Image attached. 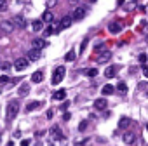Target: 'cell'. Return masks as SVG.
Masks as SVG:
<instances>
[{"label": "cell", "instance_id": "obj_1", "mask_svg": "<svg viewBox=\"0 0 148 146\" xmlns=\"http://www.w3.org/2000/svg\"><path fill=\"white\" fill-rule=\"evenodd\" d=\"M18 113H19V101H18V99L9 101V103H7V108H5V117H7V120L16 118Z\"/></svg>", "mask_w": 148, "mask_h": 146}, {"label": "cell", "instance_id": "obj_2", "mask_svg": "<svg viewBox=\"0 0 148 146\" xmlns=\"http://www.w3.org/2000/svg\"><path fill=\"white\" fill-rule=\"evenodd\" d=\"M64 73H66V70H64L63 66H58V68L54 70V73H52L51 84H52V85H58V84H61V80L64 78Z\"/></svg>", "mask_w": 148, "mask_h": 146}, {"label": "cell", "instance_id": "obj_3", "mask_svg": "<svg viewBox=\"0 0 148 146\" xmlns=\"http://www.w3.org/2000/svg\"><path fill=\"white\" fill-rule=\"evenodd\" d=\"M86 16H87V9H86V7H77L75 11H73L71 21H82Z\"/></svg>", "mask_w": 148, "mask_h": 146}, {"label": "cell", "instance_id": "obj_4", "mask_svg": "<svg viewBox=\"0 0 148 146\" xmlns=\"http://www.w3.org/2000/svg\"><path fill=\"white\" fill-rule=\"evenodd\" d=\"M11 23H12V26H14V28H21V30H23V28H26V19H25L23 16H19V14H16V16L11 19Z\"/></svg>", "mask_w": 148, "mask_h": 146}, {"label": "cell", "instance_id": "obj_5", "mask_svg": "<svg viewBox=\"0 0 148 146\" xmlns=\"http://www.w3.org/2000/svg\"><path fill=\"white\" fill-rule=\"evenodd\" d=\"M28 63H30V61H28L26 57H18V59L14 61V68H16L18 71H25V70L28 68Z\"/></svg>", "mask_w": 148, "mask_h": 146}, {"label": "cell", "instance_id": "obj_6", "mask_svg": "<svg viewBox=\"0 0 148 146\" xmlns=\"http://www.w3.org/2000/svg\"><path fill=\"white\" fill-rule=\"evenodd\" d=\"M117 73H119V66L117 64H112V66H108L105 70V77L106 78H113V77H117Z\"/></svg>", "mask_w": 148, "mask_h": 146}, {"label": "cell", "instance_id": "obj_7", "mask_svg": "<svg viewBox=\"0 0 148 146\" xmlns=\"http://www.w3.org/2000/svg\"><path fill=\"white\" fill-rule=\"evenodd\" d=\"M51 137H52L54 141H61L64 136H63V132L59 130V127H56V125H54V127L51 129Z\"/></svg>", "mask_w": 148, "mask_h": 146}, {"label": "cell", "instance_id": "obj_8", "mask_svg": "<svg viewBox=\"0 0 148 146\" xmlns=\"http://www.w3.org/2000/svg\"><path fill=\"white\" fill-rule=\"evenodd\" d=\"M124 143L125 144H131V146H136V136L132 132H125L124 134Z\"/></svg>", "mask_w": 148, "mask_h": 146}, {"label": "cell", "instance_id": "obj_9", "mask_svg": "<svg viewBox=\"0 0 148 146\" xmlns=\"http://www.w3.org/2000/svg\"><path fill=\"white\" fill-rule=\"evenodd\" d=\"M71 16H64L63 19H61V23H59V30H66V28H70L71 26Z\"/></svg>", "mask_w": 148, "mask_h": 146}, {"label": "cell", "instance_id": "obj_10", "mask_svg": "<svg viewBox=\"0 0 148 146\" xmlns=\"http://www.w3.org/2000/svg\"><path fill=\"white\" fill-rule=\"evenodd\" d=\"M32 45H33V49L40 50V49H44V47L47 45V42H45V40H42V38H35V40L32 42Z\"/></svg>", "mask_w": 148, "mask_h": 146}, {"label": "cell", "instance_id": "obj_11", "mask_svg": "<svg viewBox=\"0 0 148 146\" xmlns=\"http://www.w3.org/2000/svg\"><path fill=\"white\" fill-rule=\"evenodd\" d=\"M94 110H106V99L105 98H99L94 101Z\"/></svg>", "mask_w": 148, "mask_h": 146}, {"label": "cell", "instance_id": "obj_12", "mask_svg": "<svg viewBox=\"0 0 148 146\" xmlns=\"http://www.w3.org/2000/svg\"><path fill=\"white\" fill-rule=\"evenodd\" d=\"M40 106H42V101H30L25 110H26V111H35V110L40 108Z\"/></svg>", "mask_w": 148, "mask_h": 146}, {"label": "cell", "instance_id": "obj_13", "mask_svg": "<svg viewBox=\"0 0 148 146\" xmlns=\"http://www.w3.org/2000/svg\"><path fill=\"white\" fill-rule=\"evenodd\" d=\"M131 123H132V120H131V118H127V117H122V118H120V122H119V129L125 130V129H127Z\"/></svg>", "mask_w": 148, "mask_h": 146}, {"label": "cell", "instance_id": "obj_14", "mask_svg": "<svg viewBox=\"0 0 148 146\" xmlns=\"http://www.w3.org/2000/svg\"><path fill=\"white\" fill-rule=\"evenodd\" d=\"M42 80H44V71H35V73H32V82L40 84Z\"/></svg>", "mask_w": 148, "mask_h": 146}, {"label": "cell", "instance_id": "obj_15", "mask_svg": "<svg viewBox=\"0 0 148 146\" xmlns=\"http://www.w3.org/2000/svg\"><path fill=\"white\" fill-rule=\"evenodd\" d=\"M108 30H110V33H113V35H115V33H119V31L122 30V25H120L119 21H113V23L108 26Z\"/></svg>", "mask_w": 148, "mask_h": 146}, {"label": "cell", "instance_id": "obj_16", "mask_svg": "<svg viewBox=\"0 0 148 146\" xmlns=\"http://www.w3.org/2000/svg\"><path fill=\"white\" fill-rule=\"evenodd\" d=\"M38 57H40V50H37V49H32V50L28 52V56H26L28 61H37Z\"/></svg>", "mask_w": 148, "mask_h": 146}, {"label": "cell", "instance_id": "obj_17", "mask_svg": "<svg viewBox=\"0 0 148 146\" xmlns=\"http://www.w3.org/2000/svg\"><path fill=\"white\" fill-rule=\"evenodd\" d=\"M52 98L58 99V101H63V99H66V91H64V89H58V91L52 94Z\"/></svg>", "mask_w": 148, "mask_h": 146}, {"label": "cell", "instance_id": "obj_18", "mask_svg": "<svg viewBox=\"0 0 148 146\" xmlns=\"http://www.w3.org/2000/svg\"><path fill=\"white\" fill-rule=\"evenodd\" d=\"M110 57H112V52L105 50V52H101V56H98V63H106Z\"/></svg>", "mask_w": 148, "mask_h": 146}, {"label": "cell", "instance_id": "obj_19", "mask_svg": "<svg viewBox=\"0 0 148 146\" xmlns=\"http://www.w3.org/2000/svg\"><path fill=\"white\" fill-rule=\"evenodd\" d=\"M42 21H45V23H52V21H54V14H52L51 11H45L44 16H42Z\"/></svg>", "mask_w": 148, "mask_h": 146}, {"label": "cell", "instance_id": "obj_20", "mask_svg": "<svg viewBox=\"0 0 148 146\" xmlns=\"http://www.w3.org/2000/svg\"><path fill=\"white\" fill-rule=\"evenodd\" d=\"M18 92H19V96H26V94L30 92V85H28V84H21L19 89H18Z\"/></svg>", "mask_w": 148, "mask_h": 146}, {"label": "cell", "instance_id": "obj_21", "mask_svg": "<svg viewBox=\"0 0 148 146\" xmlns=\"http://www.w3.org/2000/svg\"><path fill=\"white\" fill-rule=\"evenodd\" d=\"M32 26H33L35 31H40V30L44 28V21H42V19H35V21L32 23Z\"/></svg>", "mask_w": 148, "mask_h": 146}, {"label": "cell", "instance_id": "obj_22", "mask_svg": "<svg viewBox=\"0 0 148 146\" xmlns=\"http://www.w3.org/2000/svg\"><path fill=\"white\" fill-rule=\"evenodd\" d=\"M113 91H115V89H113V85H110V84H106V85L101 89V92H103L105 96H110V94H113Z\"/></svg>", "mask_w": 148, "mask_h": 146}, {"label": "cell", "instance_id": "obj_23", "mask_svg": "<svg viewBox=\"0 0 148 146\" xmlns=\"http://www.w3.org/2000/svg\"><path fill=\"white\" fill-rule=\"evenodd\" d=\"M2 28H4V31H9V33L14 30V26H12L11 21H2Z\"/></svg>", "mask_w": 148, "mask_h": 146}, {"label": "cell", "instance_id": "obj_24", "mask_svg": "<svg viewBox=\"0 0 148 146\" xmlns=\"http://www.w3.org/2000/svg\"><path fill=\"white\" fill-rule=\"evenodd\" d=\"M86 75H87V77H92V78H94V77L98 75V70H96V68H87V70H86Z\"/></svg>", "mask_w": 148, "mask_h": 146}, {"label": "cell", "instance_id": "obj_25", "mask_svg": "<svg viewBox=\"0 0 148 146\" xmlns=\"http://www.w3.org/2000/svg\"><path fill=\"white\" fill-rule=\"evenodd\" d=\"M64 59L71 63V61H75V59H77V54H75V52H73V50H70V52H68V54L64 56Z\"/></svg>", "mask_w": 148, "mask_h": 146}, {"label": "cell", "instance_id": "obj_26", "mask_svg": "<svg viewBox=\"0 0 148 146\" xmlns=\"http://www.w3.org/2000/svg\"><path fill=\"white\" fill-rule=\"evenodd\" d=\"M117 91H120V92H127V85H125L124 82H119V85H117Z\"/></svg>", "mask_w": 148, "mask_h": 146}, {"label": "cell", "instance_id": "obj_27", "mask_svg": "<svg viewBox=\"0 0 148 146\" xmlns=\"http://www.w3.org/2000/svg\"><path fill=\"white\" fill-rule=\"evenodd\" d=\"M7 7H9L7 0H0V12H2V11H7Z\"/></svg>", "mask_w": 148, "mask_h": 146}, {"label": "cell", "instance_id": "obj_28", "mask_svg": "<svg viewBox=\"0 0 148 146\" xmlns=\"http://www.w3.org/2000/svg\"><path fill=\"white\" fill-rule=\"evenodd\" d=\"M87 125H89V122H87V120H84V122H80V125H79V130H80V132H84V130L87 129Z\"/></svg>", "mask_w": 148, "mask_h": 146}, {"label": "cell", "instance_id": "obj_29", "mask_svg": "<svg viewBox=\"0 0 148 146\" xmlns=\"http://www.w3.org/2000/svg\"><path fill=\"white\" fill-rule=\"evenodd\" d=\"M86 47H87V38H86V40H82V45H80V50H79V54H82V52L86 50Z\"/></svg>", "mask_w": 148, "mask_h": 146}, {"label": "cell", "instance_id": "obj_30", "mask_svg": "<svg viewBox=\"0 0 148 146\" xmlns=\"http://www.w3.org/2000/svg\"><path fill=\"white\" fill-rule=\"evenodd\" d=\"M9 82V77H5V75H2V77H0V85H5Z\"/></svg>", "mask_w": 148, "mask_h": 146}, {"label": "cell", "instance_id": "obj_31", "mask_svg": "<svg viewBox=\"0 0 148 146\" xmlns=\"http://www.w3.org/2000/svg\"><path fill=\"white\" fill-rule=\"evenodd\" d=\"M138 59H139V63H141V64H145V63H146V54H139V57H138Z\"/></svg>", "mask_w": 148, "mask_h": 146}, {"label": "cell", "instance_id": "obj_32", "mask_svg": "<svg viewBox=\"0 0 148 146\" xmlns=\"http://www.w3.org/2000/svg\"><path fill=\"white\" fill-rule=\"evenodd\" d=\"M52 33H56V30H54V28H51V26H49V28H47V30H45V35H52Z\"/></svg>", "mask_w": 148, "mask_h": 146}, {"label": "cell", "instance_id": "obj_33", "mask_svg": "<svg viewBox=\"0 0 148 146\" xmlns=\"http://www.w3.org/2000/svg\"><path fill=\"white\" fill-rule=\"evenodd\" d=\"M68 106H70V101H64V103L61 104V108H59V110H63V111H64V110H66Z\"/></svg>", "mask_w": 148, "mask_h": 146}, {"label": "cell", "instance_id": "obj_34", "mask_svg": "<svg viewBox=\"0 0 148 146\" xmlns=\"http://www.w3.org/2000/svg\"><path fill=\"white\" fill-rule=\"evenodd\" d=\"M19 146H30V139H23Z\"/></svg>", "mask_w": 148, "mask_h": 146}, {"label": "cell", "instance_id": "obj_35", "mask_svg": "<svg viewBox=\"0 0 148 146\" xmlns=\"http://www.w3.org/2000/svg\"><path fill=\"white\" fill-rule=\"evenodd\" d=\"M105 49V44H99V45H96V50H103Z\"/></svg>", "mask_w": 148, "mask_h": 146}, {"label": "cell", "instance_id": "obj_36", "mask_svg": "<svg viewBox=\"0 0 148 146\" xmlns=\"http://www.w3.org/2000/svg\"><path fill=\"white\" fill-rule=\"evenodd\" d=\"M52 117H54V111H52V110H49V111H47V118H52Z\"/></svg>", "mask_w": 148, "mask_h": 146}, {"label": "cell", "instance_id": "obj_37", "mask_svg": "<svg viewBox=\"0 0 148 146\" xmlns=\"http://www.w3.org/2000/svg\"><path fill=\"white\" fill-rule=\"evenodd\" d=\"M7 68H11V64H9V63H4V64H2V70H7Z\"/></svg>", "mask_w": 148, "mask_h": 146}, {"label": "cell", "instance_id": "obj_38", "mask_svg": "<svg viewBox=\"0 0 148 146\" xmlns=\"http://www.w3.org/2000/svg\"><path fill=\"white\" fill-rule=\"evenodd\" d=\"M63 120H70V113H63Z\"/></svg>", "mask_w": 148, "mask_h": 146}, {"label": "cell", "instance_id": "obj_39", "mask_svg": "<svg viewBox=\"0 0 148 146\" xmlns=\"http://www.w3.org/2000/svg\"><path fill=\"white\" fill-rule=\"evenodd\" d=\"M54 4H56V0H49V5H51V7H52Z\"/></svg>", "mask_w": 148, "mask_h": 146}, {"label": "cell", "instance_id": "obj_40", "mask_svg": "<svg viewBox=\"0 0 148 146\" xmlns=\"http://www.w3.org/2000/svg\"><path fill=\"white\" fill-rule=\"evenodd\" d=\"M124 2H125V0H117V4H119V5H122Z\"/></svg>", "mask_w": 148, "mask_h": 146}, {"label": "cell", "instance_id": "obj_41", "mask_svg": "<svg viewBox=\"0 0 148 146\" xmlns=\"http://www.w3.org/2000/svg\"><path fill=\"white\" fill-rule=\"evenodd\" d=\"M7 146H16V144H14V143H9V144H7Z\"/></svg>", "mask_w": 148, "mask_h": 146}, {"label": "cell", "instance_id": "obj_42", "mask_svg": "<svg viewBox=\"0 0 148 146\" xmlns=\"http://www.w3.org/2000/svg\"><path fill=\"white\" fill-rule=\"evenodd\" d=\"M70 2H71V4H75V2H77V0H70Z\"/></svg>", "mask_w": 148, "mask_h": 146}, {"label": "cell", "instance_id": "obj_43", "mask_svg": "<svg viewBox=\"0 0 148 146\" xmlns=\"http://www.w3.org/2000/svg\"><path fill=\"white\" fill-rule=\"evenodd\" d=\"M91 2H96V0H91Z\"/></svg>", "mask_w": 148, "mask_h": 146}, {"label": "cell", "instance_id": "obj_44", "mask_svg": "<svg viewBox=\"0 0 148 146\" xmlns=\"http://www.w3.org/2000/svg\"><path fill=\"white\" fill-rule=\"evenodd\" d=\"M132 2H136V0H132Z\"/></svg>", "mask_w": 148, "mask_h": 146}, {"label": "cell", "instance_id": "obj_45", "mask_svg": "<svg viewBox=\"0 0 148 146\" xmlns=\"http://www.w3.org/2000/svg\"><path fill=\"white\" fill-rule=\"evenodd\" d=\"M49 146H52V144H49Z\"/></svg>", "mask_w": 148, "mask_h": 146}]
</instances>
